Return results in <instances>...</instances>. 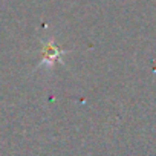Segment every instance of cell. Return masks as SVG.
<instances>
[{
  "instance_id": "obj_1",
  "label": "cell",
  "mask_w": 156,
  "mask_h": 156,
  "mask_svg": "<svg viewBox=\"0 0 156 156\" xmlns=\"http://www.w3.org/2000/svg\"><path fill=\"white\" fill-rule=\"evenodd\" d=\"M69 51H63L60 49L54 40H49L46 43H43V54H41V64H46V66H54V63L57 61H61L63 55L67 54Z\"/></svg>"
}]
</instances>
